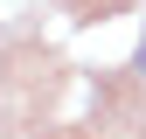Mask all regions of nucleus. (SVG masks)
Listing matches in <instances>:
<instances>
[{
  "instance_id": "1",
  "label": "nucleus",
  "mask_w": 146,
  "mask_h": 139,
  "mask_svg": "<svg viewBox=\"0 0 146 139\" xmlns=\"http://www.w3.org/2000/svg\"><path fill=\"white\" fill-rule=\"evenodd\" d=\"M132 70H139V83H146V42H139V56H132Z\"/></svg>"
}]
</instances>
